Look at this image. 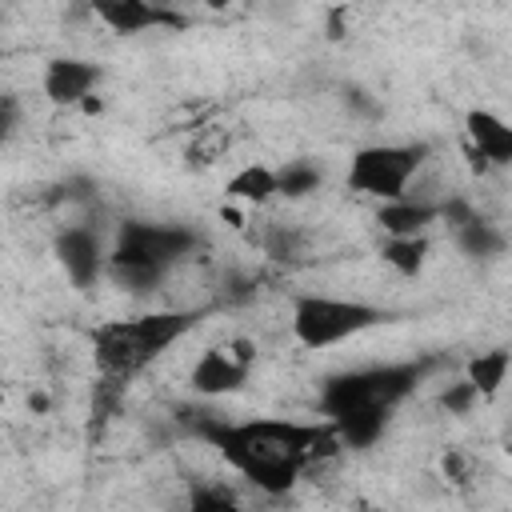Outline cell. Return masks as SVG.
Returning a JSON list of instances; mask_svg holds the SVG:
<instances>
[{"label": "cell", "instance_id": "obj_4", "mask_svg": "<svg viewBox=\"0 0 512 512\" xmlns=\"http://www.w3.org/2000/svg\"><path fill=\"white\" fill-rule=\"evenodd\" d=\"M384 320H388V312L376 304H364V300L320 296V292L292 300V336L308 352L336 348V344H344V340H352V336H360Z\"/></svg>", "mask_w": 512, "mask_h": 512}, {"label": "cell", "instance_id": "obj_9", "mask_svg": "<svg viewBox=\"0 0 512 512\" xmlns=\"http://www.w3.org/2000/svg\"><path fill=\"white\" fill-rule=\"evenodd\" d=\"M96 84H100V68H96L92 60H76V56H56V60H48V64H44V80H40L44 96H48L52 104H64V108H68V104H84Z\"/></svg>", "mask_w": 512, "mask_h": 512}, {"label": "cell", "instance_id": "obj_13", "mask_svg": "<svg viewBox=\"0 0 512 512\" xmlns=\"http://www.w3.org/2000/svg\"><path fill=\"white\" fill-rule=\"evenodd\" d=\"M508 368H512V352H504V348H492V352H480V356L468 360V380L476 384L480 400H488L504 388Z\"/></svg>", "mask_w": 512, "mask_h": 512}, {"label": "cell", "instance_id": "obj_1", "mask_svg": "<svg viewBox=\"0 0 512 512\" xmlns=\"http://www.w3.org/2000/svg\"><path fill=\"white\" fill-rule=\"evenodd\" d=\"M200 436L224 456L232 472L252 480L260 492H288L304 468L344 448L336 424H292V420H204Z\"/></svg>", "mask_w": 512, "mask_h": 512}, {"label": "cell", "instance_id": "obj_16", "mask_svg": "<svg viewBox=\"0 0 512 512\" xmlns=\"http://www.w3.org/2000/svg\"><path fill=\"white\" fill-rule=\"evenodd\" d=\"M456 244H460L468 256H496V252L504 248V236H500L488 220H480V216L472 212L468 220L456 224Z\"/></svg>", "mask_w": 512, "mask_h": 512}, {"label": "cell", "instance_id": "obj_19", "mask_svg": "<svg viewBox=\"0 0 512 512\" xmlns=\"http://www.w3.org/2000/svg\"><path fill=\"white\" fill-rule=\"evenodd\" d=\"M476 400H480V392H476V384H472L468 376L444 388V408H448V412H456V416H464V412H468Z\"/></svg>", "mask_w": 512, "mask_h": 512}, {"label": "cell", "instance_id": "obj_14", "mask_svg": "<svg viewBox=\"0 0 512 512\" xmlns=\"http://www.w3.org/2000/svg\"><path fill=\"white\" fill-rule=\"evenodd\" d=\"M384 420H388V412L364 408V412H348V416H340V420H332V424H336V432H340L344 448H368V444H376V440H380Z\"/></svg>", "mask_w": 512, "mask_h": 512}, {"label": "cell", "instance_id": "obj_11", "mask_svg": "<svg viewBox=\"0 0 512 512\" xmlns=\"http://www.w3.org/2000/svg\"><path fill=\"white\" fill-rule=\"evenodd\" d=\"M440 220V204L416 200V196H400V200H384L376 212V224L388 236H424L428 224Z\"/></svg>", "mask_w": 512, "mask_h": 512}, {"label": "cell", "instance_id": "obj_20", "mask_svg": "<svg viewBox=\"0 0 512 512\" xmlns=\"http://www.w3.org/2000/svg\"><path fill=\"white\" fill-rule=\"evenodd\" d=\"M232 496L224 488H204V492H192V508H228Z\"/></svg>", "mask_w": 512, "mask_h": 512}, {"label": "cell", "instance_id": "obj_21", "mask_svg": "<svg viewBox=\"0 0 512 512\" xmlns=\"http://www.w3.org/2000/svg\"><path fill=\"white\" fill-rule=\"evenodd\" d=\"M84 4H88V8L96 12V8H108V4H116V0H84Z\"/></svg>", "mask_w": 512, "mask_h": 512}, {"label": "cell", "instance_id": "obj_22", "mask_svg": "<svg viewBox=\"0 0 512 512\" xmlns=\"http://www.w3.org/2000/svg\"><path fill=\"white\" fill-rule=\"evenodd\" d=\"M204 4H208V8H228L232 0H204Z\"/></svg>", "mask_w": 512, "mask_h": 512}, {"label": "cell", "instance_id": "obj_12", "mask_svg": "<svg viewBox=\"0 0 512 512\" xmlns=\"http://www.w3.org/2000/svg\"><path fill=\"white\" fill-rule=\"evenodd\" d=\"M224 192L232 200H244V204H268L272 196H280V176L268 168V164H244L228 184Z\"/></svg>", "mask_w": 512, "mask_h": 512}, {"label": "cell", "instance_id": "obj_10", "mask_svg": "<svg viewBox=\"0 0 512 512\" xmlns=\"http://www.w3.org/2000/svg\"><path fill=\"white\" fill-rule=\"evenodd\" d=\"M464 132H468L476 168H488V164L504 168V164H512V124L508 120H500L488 108H472L464 116Z\"/></svg>", "mask_w": 512, "mask_h": 512}, {"label": "cell", "instance_id": "obj_17", "mask_svg": "<svg viewBox=\"0 0 512 512\" xmlns=\"http://www.w3.org/2000/svg\"><path fill=\"white\" fill-rule=\"evenodd\" d=\"M276 176H280V196H288V200H300V196H308V192L320 188V168L316 164H304V160L284 164Z\"/></svg>", "mask_w": 512, "mask_h": 512}, {"label": "cell", "instance_id": "obj_5", "mask_svg": "<svg viewBox=\"0 0 512 512\" xmlns=\"http://www.w3.org/2000/svg\"><path fill=\"white\" fill-rule=\"evenodd\" d=\"M420 376H424L420 364H380V368H356V372L332 376L320 392L324 416L340 420V416L364 412V408L392 412L408 392H416Z\"/></svg>", "mask_w": 512, "mask_h": 512}, {"label": "cell", "instance_id": "obj_3", "mask_svg": "<svg viewBox=\"0 0 512 512\" xmlns=\"http://www.w3.org/2000/svg\"><path fill=\"white\" fill-rule=\"evenodd\" d=\"M196 248L188 228H172V224H124L112 252H108V272L116 276V284L132 288V292H152L164 272L184 260Z\"/></svg>", "mask_w": 512, "mask_h": 512}, {"label": "cell", "instance_id": "obj_2", "mask_svg": "<svg viewBox=\"0 0 512 512\" xmlns=\"http://www.w3.org/2000/svg\"><path fill=\"white\" fill-rule=\"evenodd\" d=\"M192 324H196V312L188 308H160V312H144L128 320H104L92 332L96 364L104 368V376L128 380L144 372L156 356H164L184 332H192Z\"/></svg>", "mask_w": 512, "mask_h": 512}, {"label": "cell", "instance_id": "obj_15", "mask_svg": "<svg viewBox=\"0 0 512 512\" xmlns=\"http://www.w3.org/2000/svg\"><path fill=\"white\" fill-rule=\"evenodd\" d=\"M384 264L396 268L400 276H420L424 260H428V236H392L384 248H380Z\"/></svg>", "mask_w": 512, "mask_h": 512}, {"label": "cell", "instance_id": "obj_6", "mask_svg": "<svg viewBox=\"0 0 512 512\" xmlns=\"http://www.w3.org/2000/svg\"><path fill=\"white\" fill-rule=\"evenodd\" d=\"M424 164L428 144H368L348 164V188L372 200H400Z\"/></svg>", "mask_w": 512, "mask_h": 512}, {"label": "cell", "instance_id": "obj_18", "mask_svg": "<svg viewBox=\"0 0 512 512\" xmlns=\"http://www.w3.org/2000/svg\"><path fill=\"white\" fill-rule=\"evenodd\" d=\"M264 252H268L272 260H292V256H300V236H296L292 228L276 224V228L264 236Z\"/></svg>", "mask_w": 512, "mask_h": 512}, {"label": "cell", "instance_id": "obj_7", "mask_svg": "<svg viewBox=\"0 0 512 512\" xmlns=\"http://www.w3.org/2000/svg\"><path fill=\"white\" fill-rule=\"evenodd\" d=\"M252 360H256V344L244 340V336H236V340H228V344H220V348H208V352H200V360L192 364L188 388H192L196 396H208V400L232 396V392H240V388L248 384Z\"/></svg>", "mask_w": 512, "mask_h": 512}, {"label": "cell", "instance_id": "obj_8", "mask_svg": "<svg viewBox=\"0 0 512 512\" xmlns=\"http://www.w3.org/2000/svg\"><path fill=\"white\" fill-rule=\"evenodd\" d=\"M56 260H60L64 276L72 280V288H80V292H88L108 268L100 236L92 228H84V224H72V228H64L56 236Z\"/></svg>", "mask_w": 512, "mask_h": 512}]
</instances>
